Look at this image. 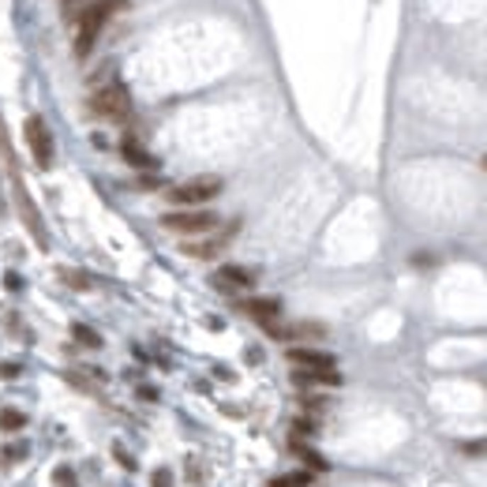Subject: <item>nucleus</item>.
<instances>
[{
  "label": "nucleus",
  "instance_id": "nucleus-14",
  "mask_svg": "<svg viewBox=\"0 0 487 487\" xmlns=\"http://www.w3.org/2000/svg\"><path fill=\"white\" fill-rule=\"evenodd\" d=\"M293 450H296V454H300V457H304V461H308V469H315V472H323V469H326V461H323V457L315 454V450H308V446L300 442V439L293 442Z\"/></svg>",
  "mask_w": 487,
  "mask_h": 487
},
{
  "label": "nucleus",
  "instance_id": "nucleus-7",
  "mask_svg": "<svg viewBox=\"0 0 487 487\" xmlns=\"http://www.w3.org/2000/svg\"><path fill=\"white\" fill-rule=\"evenodd\" d=\"M214 289H221V293H244V289H252L255 285V274L252 270H244V267H218L214 270Z\"/></svg>",
  "mask_w": 487,
  "mask_h": 487
},
{
  "label": "nucleus",
  "instance_id": "nucleus-17",
  "mask_svg": "<svg viewBox=\"0 0 487 487\" xmlns=\"http://www.w3.org/2000/svg\"><path fill=\"white\" fill-rule=\"evenodd\" d=\"M154 487H173V472H169V469H157V472H154Z\"/></svg>",
  "mask_w": 487,
  "mask_h": 487
},
{
  "label": "nucleus",
  "instance_id": "nucleus-19",
  "mask_svg": "<svg viewBox=\"0 0 487 487\" xmlns=\"http://www.w3.org/2000/svg\"><path fill=\"white\" fill-rule=\"evenodd\" d=\"M16 375H19V364H11V360L0 364V379H16Z\"/></svg>",
  "mask_w": 487,
  "mask_h": 487
},
{
  "label": "nucleus",
  "instance_id": "nucleus-21",
  "mask_svg": "<svg viewBox=\"0 0 487 487\" xmlns=\"http://www.w3.org/2000/svg\"><path fill=\"white\" fill-rule=\"evenodd\" d=\"M79 4H86V0H64V8H79Z\"/></svg>",
  "mask_w": 487,
  "mask_h": 487
},
{
  "label": "nucleus",
  "instance_id": "nucleus-18",
  "mask_svg": "<svg viewBox=\"0 0 487 487\" xmlns=\"http://www.w3.org/2000/svg\"><path fill=\"white\" fill-rule=\"evenodd\" d=\"M26 454H30V450H26L23 442H19V446H16V442L8 446V457H11V461H26Z\"/></svg>",
  "mask_w": 487,
  "mask_h": 487
},
{
  "label": "nucleus",
  "instance_id": "nucleus-4",
  "mask_svg": "<svg viewBox=\"0 0 487 487\" xmlns=\"http://www.w3.org/2000/svg\"><path fill=\"white\" fill-rule=\"evenodd\" d=\"M162 225L180 236H206L218 229V214L214 210H173V214L162 218Z\"/></svg>",
  "mask_w": 487,
  "mask_h": 487
},
{
  "label": "nucleus",
  "instance_id": "nucleus-6",
  "mask_svg": "<svg viewBox=\"0 0 487 487\" xmlns=\"http://www.w3.org/2000/svg\"><path fill=\"white\" fill-rule=\"evenodd\" d=\"M229 240H233V229L229 233H214V236L206 233V236H199V240L184 244V255H188V259H218L229 247Z\"/></svg>",
  "mask_w": 487,
  "mask_h": 487
},
{
  "label": "nucleus",
  "instance_id": "nucleus-3",
  "mask_svg": "<svg viewBox=\"0 0 487 487\" xmlns=\"http://www.w3.org/2000/svg\"><path fill=\"white\" fill-rule=\"evenodd\" d=\"M86 105H90V113H94V116H101V121H116V124L128 121V113H131V98H128V90L121 83L98 86Z\"/></svg>",
  "mask_w": 487,
  "mask_h": 487
},
{
  "label": "nucleus",
  "instance_id": "nucleus-2",
  "mask_svg": "<svg viewBox=\"0 0 487 487\" xmlns=\"http://www.w3.org/2000/svg\"><path fill=\"white\" fill-rule=\"evenodd\" d=\"M221 188H225V184H221V177H195V180L177 184V188L169 191V203H177L180 210H199L203 203L218 199Z\"/></svg>",
  "mask_w": 487,
  "mask_h": 487
},
{
  "label": "nucleus",
  "instance_id": "nucleus-15",
  "mask_svg": "<svg viewBox=\"0 0 487 487\" xmlns=\"http://www.w3.org/2000/svg\"><path fill=\"white\" fill-rule=\"evenodd\" d=\"M308 483H311V472H293V476L270 480V487H308Z\"/></svg>",
  "mask_w": 487,
  "mask_h": 487
},
{
  "label": "nucleus",
  "instance_id": "nucleus-8",
  "mask_svg": "<svg viewBox=\"0 0 487 487\" xmlns=\"http://www.w3.org/2000/svg\"><path fill=\"white\" fill-rule=\"evenodd\" d=\"M289 360H293V367H300V371H330V367H334V357H330V352L308 349V345L289 349Z\"/></svg>",
  "mask_w": 487,
  "mask_h": 487
},
{
  "label": "nucleus",
  "instance_id": "nucleus-16",
  "mask_svg": "<svg viewBox=\"0 0 487 487\" xmlns=\"http://www.w3.org/2000/svg\"><path fill=\"white\" fill-rule=\"evenodd\" d=\"M52 483H57V487H75V469L72 465H60L57 472H52Z\"/></svg>",
  "mask_w": 487,
  "mask_h": 487
},
{
  "label": "nucleus",
  "instance_id": "nucleus-5",
  "mask_svg": "<svg viewBox=\"0 0 487 487\" xmlns=\"http://www.w3.org/2000/svg\"><path fill=\"white\" fill-rule=\"evenodd\" d=\"M26 147H30V154H34V162L42 165V169H49L52 165V135H49V128H45V121L42 116H26Z\"/></svg>",
  "mask_w": 487,
  "mask_h": 487
},
{
  "label": "nucleus",
  "instance_id": "nucleus-13",
  "mask_svg": "<svg viewBox=\"0 0 487 487\" xmlns=\"http://www.w3.org/2000/svg\"><path fill=\"white\" fill-rule=\"evenodd\" d=\"M26 424V413H19V409H4L0 413V431H19Z\"/></svg>",
  "mask_w": 487,
  "mask_h": 487
},
{
  "label": "nucleus",
  "instance_id": "nucleus-11",
  "mask_svg": "<svg viewBox=\"0 0 487 487\" xmlns=\"http://www.w3.org/2000/svg\"><path fill=\"white\" fill-rule=\"evenodd\" d=\"M293 383H300V386H341V375L334 371V367H330V371H300V367H296Z\"/></svg>",
  "mask_w": 487,
  "mask_h": 487
},
{
  "label": "nucleus",
  "instance_id": "nucleus-10",
  "mask_svg": "<svg viewBox=\"0 0 487 487\" xmlns=\"http://www.w3.org/2000/svg\"><path fill=\"white\" fill-rule=\"evenodd\" d=\"M244 311L252 315L255 323L270 326V323H278V315H281V304H278V300H262V296H255V300H247V304H244Z\"/></svg>",
  "mask_w": 487,
  "mask_h": 487
},
{
  "label": "nucleus",
  "instance_id": "nucleus-22",
  "mask_svg": "<svg viewBox=\"0 0 487 487\" xmlns=\"http://www.w3.org/2000/svg\"><path fill=\"white\" fill-rule=\"evenodd\" d=\"M483 169H487V157H483Z\"/></svg>",
  "mask_w": 487,
  "mask_h": 487
},
{
  "label": "nucleus",
  "instance_id": "nucleus-1",
  "mask_svg": "<svg viewBox=\"0 0 487 487\" xmlns=\"http://www.w3.org/2000/svg\"><path fill=\"white\" fill-rule=\"evenodd\" d=\"M121 8H124V0H94V4H86L79 16H72V23H75V57L79 60L90 52L94 38L105 30V23H109Z\"/></svg>",
  "mask_w": 487,
  "mask_h": 487
},
{
  "label": "nucleus",
  "instance_id": "nucleus-9",
  "mask_svg": "<svg viewBox=\"0 0 487 487\" xmlns=\"http://www.w3.org/2000/svg\"><path fill=\"white\" fill-rule=\"evenodd\" d=\"M121 154H124V162H128L131 169H142V173H154V169H157V157L142 150L139 139H131V135L121 142Z\"/></svg>",
  "mask_w": 487,
  "mask_h": 487
},
{
  "label": "nucleus",
  "instance_id": "nucleus-20",
  "mask_svg": "<svg viewBox=\"0 0 487 487\" xmlns=\"http://www.w3.org/2000/svg\"><path fill=\"white\" fill-rule=\"evenodd\" d=\"M4 281H8V289H19V285H23V278H19V274H8Z\"/></svg>",
  "mask_w": 487,
  "mask_h": 487
},
{
  "label": "nucleus",
  "instance_id": "nucleus-12",
  "mask_svg": "<svg viewBox=\"0 0 487 487\" xmlns=\"http://www.w3.org/2000/svg\"><path fill=\"white\" fill-rule=\"evenodd\" d=\"M72 337L79 341V345H86V349H101V334L90 330L86 323H72Z\"/></svg>",
  "mask_w": 487,
  "mask_h": 487
}]
</instances>
